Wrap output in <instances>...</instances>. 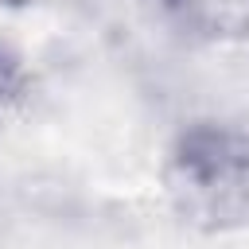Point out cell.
<instances>
[{"instance_id": "3957f363", "label": "cell", "mask_w": 249, "mask_h": 249, "mask_svg": "<svg viewBox=\"0 0 249 249\" xmlns=\"http://www.w3.org/2000/svg\"><path fill=\"white\" fill-rule=\"evenodd\" d=\"M31 93V74H27V62L19 58L16 47L0 43V113L23 105Z\"/></svg>"}, {"instance_id": "7a4b0ae2", "label": "cell", "mask_w": 249, "mask_h": 249, "mask_svg": "<svg viewBox=\"0 0 249 249\" xmlns=\"http://www.w3.org/2000/svg\"><path fill=\"white\" fill-rule=\"evenodd\" d=\"M167 8L202 39L249 43V0H167Z\"/></svg>"}, {"instance_id": "6da1fadb", "label": "cell", "mask_w": 249, "mask_h": 249, "mask_svg": "<svg viewBox=\"0 0 249 249\" xmlns=\"http://www.w3.org/2000/svg\"><path fill=\"white\" fill-rule=\"evenodd\" d=\"M163 187L175 214L198 230L249 222V132L218 121L183 128L167 152Z\"/></svg>"}]
</instances>
